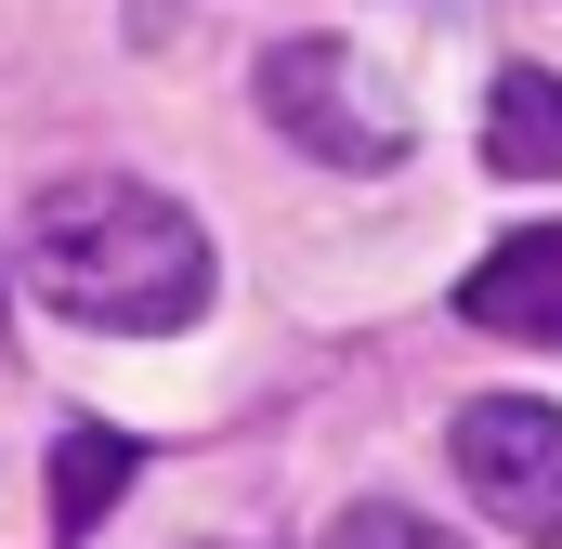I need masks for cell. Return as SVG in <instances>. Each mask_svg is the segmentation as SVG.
<instances>
[{
    "label": "cell",
    "mask_w": 562,
    "mask_h": 549,
    "mask_svg": "<svg viewBox=\"0 0 562 549\" xmlns=\"http://www.w3.org/2000/svg\"><path fill=\"white\" fill-rule=\"evenodd\" d=\"M26 288L66 327L170 340L210 314V236L183 197H157L132 170H79V183H40V210H26Z\"/></svg>",
    "instance_id": "6da1fadb"
},
{
    "label": "cell",
    "mask_w": 562,
    "mask_h": 549,
    "mask_svg": "<svg viewBox=\"0 0 562 549\" xmlns=\"http://www.w3.org/2000/svg\"><path fill=\"white\" fill-rule=\"evenodd\" d=\"M262 119L327 170H393L406 157V105L353 40H276L262 53Z\"/></svg>",
    "instance_id": "7a4b0ae2"
},
{
    "label": "cell",
    "mask_w": 562,
    "mask_h": 549,
    "mask_svg": "<svg viewBox=\"0 0 562 549\" xmlns=\"http://www.w3.org/2000/svg\"><path fill=\"white\" fill-rule=\"evenodd\" d=\"M445 458H458V484H471L484 524H510L524 549H562V406H537V393H471L458 432H445Z\"/></svg>",
    "instance_id": "3957f363"
},
{
    "label": "cell",
    "mask_w": 562,
    "mask_h": 549,
    "mask_svg": "<svg viewBox=\"0 0 562 549\" xmlns=\"http://www.w3.org/2000/svg\"><path fill=\"white\" fill-rule=\"evenodd\" d=\"M458 314H471L484 340H537V354H562V223L510 236V249H484L471 288H458Z\"/></svg>",
    "instance_id": "277c9868"
},
{
    "label": "cell",
    "mask_w": 562,
    "mask_h": 549,
    "mask_svg": "<svg viewBox=\"0 0 562 549\" xmlns=\"http://www.w3.org/2000/svg\"><path fill=\"white\" fill-rule=\"evenodd\" d=\"M484 170L497 183H562V79L550 66H510L484 92Z\"/></svg>",
    "instance_id": "5b68a950"
},
{
    "label": "cell",
    "mask_w": 562,
    "mask_h": 549,
    "mask_svg": "<svg viewBox=\"0 0 562 549\" xmlns=\"http://www.w3.org/2000/svg\"><path fill=\"white\" fill-rule=\"evenodd\" d=\"M132 484V432H66L53 445V537H92Z\"/></svg>",
    "instance_id": "8992f818"
},
{
    "label": "cell",
    "mask_w": 562,
    "mask_h": 549,
    "mask_svg": "<svg viewBox=\"0 0 562 549\" xmlns=\"http://www.w3.org/2000/svg\"><path fill=\"white\" fill-rule=\"evenodd\" d=\"M327 549H458L431 511H406V497H353L340 524H327Z\"/></svg>",
    "instance_id": "52a82bcc"
}]
</instances>
